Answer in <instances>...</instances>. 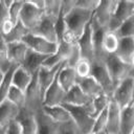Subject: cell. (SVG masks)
I'll list each match as a JSON object with an SVG mask.
<instances>
[{
  "mask_svg": "<svg viewBox=\"0 0 134 134\" xmlns=\"http://www.w3.org/2000/svg\"><path fill=\"white\" fill-rule=\"evenodd\" d=\"M133 91H134V75L125 79L114 88L111 99L115 102L120 109H122L129 106L130 104L134 103Z\"/></svg>",
  "mask_w": 134,
  "mask_h": 134,
  "instance_id": "obj_4",
  "label": "cell"
},
{
  "mask_svg": "<svg viewBox=\"0 0 134 134\" xmlns=\"http://www.w3.org/2000/svg\"><path fill=\"white\" fill-rule=\"evenodd\" d=\"M6 134H22L20 125L16 119L8 124L7 130H6Z\"/></svg>",
  "mask_w": 134,
  "mask_h": 134,
  "instance_id": "obj_42",
  "label": "cell"
},
{
  "mask_svg": "<svg viewBox=\"0 0 134 134\" xmlns=\"http://www.w3.org/2000/svg\"><path fill=\"white\" fill-rule=\"evenodd\" d=\"M91 76L99 84L103 89V92L108 96L112 97L114 91V85L111 81V77L108 73V70L105 66L103 60H94L91 62Z\"/></svg>",
  "mask_w": 134,
  "mask_h": 134,
  "instance_id": "obj_5",
  "label": "cell"
},
{
  "mask_svg": "<svg viewBox=\"0 0 134 134\" xmlns=\"http://www.w3.org/2000/svg\"><path fill=\"white\" fill-rule=\"evenodd\" d=\"M77 77H86L91 74V62L81 58L73 66Z\"/></svg>",
  "mask_w": 134,
  "mask_h": 134,
  "instance_id": "obj_36",
  "label": "cell"
},
{
  "mask_svg": "<svg viewBox=\"0 0 134 134\" xmlns=\"http://www.w3.org/2000/svg\"><path fill=\"white\" fill-rule=\"evenodd\" d=\"M57 80H58V83L60 84V86L67 92L70 88H72L74 85H76L77 75H76L73 67L65 64L60 69L58 76H57Z\"/></svg>",
  "mask_w": 134,
  "mask_h": 134,
  "instance_id": "obj_21",
  "label": "cell"
},
{
  "mask_svg": "<svg viewBox=\"0 0 134 134\" xmlns=\"http://www.w3.org/2000/svg\"><path fill=\"white\" fill-rule=\"evenodd\" d=\"M48 57L49 55H47V54L39 53V52H36L34 50L28 49V51L26 53V57H25L23 63L21 64V67L23 69H25L31 75L37 74L39 69L43 66L44 62L46 61V59Z\"/></svg>",
  "mask_w": 134,
  "mask_h": 134,
  "instance_id": "obj_15",
  "label": "cell"
},
{
  "mask_svg": "<svg viewBox=\"0 0 134 134\" xmlns=\"http://www.w3.org/2000/svg\"><path fill=\"white\" fill-rule=\"evenodd\" d=\"M114 54L125 63L134 65V37L119 39L118 47Z\"/></svg>",
  "mask_w": 134,
  "mask_h": 134,
  "instance_id": "obj_18",
  "label": "cell"
},
{
  "mask_svg": "<svg viewBox=\"0 0 134 134\" xmlns=\"http://www.w3.org/2000/svg\"><path fill=\"white\" fill-rule=\"evenodd\" d=\"M90 134H107L106 132H98V133H90Z\"/></svg>",
  "mask_w": 134,
  "mask_h": 134,
  "instance_id": "obj_45",
  "label": "cell"
},
{
  "mask_svg": "<svg viewBox=\"0 0 134 134\" xmlns=\"http://www.w3.org/2000/svg\"><path fill=\"white\" fill-rule=\"evenodd\" d=\"M58 76V75H57ZM66 91L60 86L58 83V80L53 81V83L48 87L46 90L44 97H43V105L44 106H57V105H62L64 97H65Z\"/></svg>",
  "mask_w": 134,
  "mask_h": 134,
  "instance_id": "obj_16",
  "label": "cell"
},
{
  "mask_svg": "<svg viewBox=\"0 0 134 134\" xmlns=\"http://www.w3.org/2000/svg\"><path fill=\"white\" fill-rule=\"evenodd\" d=\"M61 10V1L59 0H45L44 15L57 20Z\"/></svg>",
  "mask_w": 134,
  "mask_h": 134,
  "instance_id": "obj_35",
  "label": "cell"
},
{
  "mask_svg": "<svg viewBox=\"0 0 134 134\" xmlns=\"http://www.w3.org/2000/svg\"><path fill=\"white\" fill-rule=\"evenodd\" d=\"M13 0H0V29L3 22L8 18V8Z\"/></svg>",
  "mask_w": 134,
  "mask_h": 134,
  "instance_id": "obj_41",
  "label": "cell"
},
{
  "mask_svg": "<svg viewBox=\"0 0 134 134\" xmlns=\"http://www.w3.org/2000/svg\"><path fill=\"white\" fill-rule=\"evenodd\" d=\"M54 22H55L54 19L44 15V17L41 20V22L30 32L32 35L39 36L41 38H44V39H46V40H48L50 42L58 43V37H57V32H55Z\"/></svg>",
  "mask_w": 134,
  "mask_h": 134,
  "instance_id": "obj_11",
  "label": "cell"
},
{
  "mask_svg": "<svg viewBox=\"0 0 134 134\" xmlns=\"http://www.w3.org/2000/svg\"><path fill=\"white\" fill-rule=\"evenodd\" d=\"M118 0H103L99 1L96 9L93 12V18L103 26L107 28L114 12Z\"/></svg>",
  "mask_w": 134,
  "mask_h": 134,
  "instance_id": "obj_9",
  "label": "cell"
},
{
  "mask_svg": "<svg viewBox=\"0 0 134 134\" xmlns=\"http://www.w3.org/2000/svg\"><path fill=\"white\" fill-rule=\"evenodd\" d=\"M114 32L119 39L134 37V17H131L126 20Z\"/></svg>",
  "mask_w": 134,
  "mask_h": 134,
  "instance_id": "obj_33",
  "label": "cell"
},
{
  "mask_svg": "<svg viewBox=\"0 0 134 134\" xmlns=\"http://www.w3.org/2000/svg\"><path fill=\"white\" fill-rule=\"evenodd\" d=\"M18 67V65H15V64H12L10 67L8 68V70L6 72H4V75H3V80L1 82V85H0V103H2L5 98H6V95H7V92L12 86V77H13V73L15 71V69Z\"/></svg>",
  "mask_w": 134,
  "mask_h": 134,
  "instance_id": "obj_32",
  "label": "cell"
},
{
  "mask_svg": "<svg viewBox=\"0 0 134 134\" xmlns=\"http://www.w3.org/2000/svg\"><path fill=\"white\" fill-rule=\"evenodd\" d=\"M59 134H81L77 127L72 120L60 124L59 126Z\"/></svg>",
  "mask_w": 134,
  "mask_h": 134,
  "instance_id": "obj_39",
  "label": "cell"
},
{
  "mask_svg": "<svg viewBox=\"0 0 134 134\" xmlns=\"http://www.w3.org/2000/svg\"><path fill=\"white\" fill-rule=\"evenodd\" d=\"M28 47L21 41V42H12L7 43V50H8V57L12 64L21 66L23 63L26 53L28 51Z\"/></svg>",
  "mask_w": 134,
  "mask_h": 134,
  "instance_id": "obj_22",
  "label": "cell"
},
{
  "mask_svg": "<svg viewBox=\"0 0 134 134\" xmlns=\"http://www.w3.org/2000/svg\"><path fill=\"white\" fill-rule=\"evenodd\" d=\"M43 17L44 10L35 6L31 1H23L19 20L29 31H31L41 22Z\"/></svg>",
  "mask_w": 134,
  "mask_h": 134,
  "instance_id": "obj_7",
  "label": "cell"
},
{
  "mask_svg": "<svg viewBox=\"0 0 134 134\" xmlns=\"http://www.w3.org/2000/svg\"><path fill=\"white\" fill-rule=\"evenodd\" d=\"M3 75H4V72L0 69V85H1V82H2V80H3Z\"/></svg>",
  "mask_w": 134,
  "mask_h": 134,
  "instance_id": "obj_44",
  "label": "cell"
},
{
  "mask_svg": "<svg viewBox=\"0 0 134 134\" xmlns=\"http://www.w3.org/2000/svg\"><path fill=\"white\" fill-rule=\"evenodd\" d=\"M19 108L12 104L9 100L4 99L0 103V126H8V124L16 119Z\"/></svg>",
  "mask_w": 134,
  "mask_h": 134,
  "instance_id": "obj_26",
  "label": "cell"
},
{
  "mask_svg": "<svg viewBox=\"0 0 134 134\" xmlns=\"http://www.w3.org/2000/svg\"><path fill=\"white\" fill-rule=\"evenodd\" d=\"M42 110L47 116H49L53 121L58 124H63V122L71 120V116L69 112L64 108L63 105H57V106H44L43 105Z\"/></svg>",
  "mask_w": 134,
  "mask_h": 134,
  "instance_id": "obj_25",
  "label": "cell"
},
{
  "mask_svg": "<svg viewBox=\"0 0 134 134\" xmlns=\"http://www.w3.org/2000/svg\"><path fill=\"white\" fill-rule=\"evenodd\" d=\"M76 85L90 98H93V97L99 95L100 93H103L102 87L91 75L86 76V77H77Z\"/></svg>",
  "mask_w": 134,
  "mask_h": 134,
  "instance_id": "obj_23",
  "label": "cell"
},
{
  "mask_svg": "<svg viewBox=\"0 0 134 134\" xmlns=\"http://www.w3.org/2000/svg\"><path fill=\"white\" fill-rule=\"evenodd\" d=\"M107 127V109L102 111L95 118L93 122V128L91 133H98V132H106Z\"/></svg>",
  "mask_w": 134,
  "mask_h": 134,
  "instance_id": "obj_38",
  "label": "cell"
},
{
  "mask_svg": "<svg viewBox=\"0 0 134 134\" xmlns=\"http://www.w3.org/2000/svg\"><path fill=\"white\" fill-rule=\"evenodd\" d=\"M66 63H62V64H59V65L52 67V68H47V67L42 66L39 69V71L37 73V76H38V83H39V88H40L42 97H44V94H45L46 90L53 83V81L55 80L60 69Z\"/></svg>",
  "mask_w": 134,
  "mask_h": 134,
  "instance_id": "obj_12",
  "label": "cell"
},
{
  "mask_svg": "<svg viewBox=\"0 0 134 134\" xmlns=\"http://www.w3.org/2000/svg\"><path fill=\"white\" fill-rule=\"evenodd\" d=\"M29 32L30 31L19 20L18 23L13 27V29L8 34H6L4 36L1 35V36L3 37V39L6 43H12V42H21L25 38V36L28 35Z\"/></svg>",
  "mask_w": 134,
  "mask_h": 134,
  "instance_id": "obj_29",
  "label": "cell"
},
{
  "mask_svg": "<svg viewBox=\"0 0 134 134\" xmlns=\"http://www.w3.org/2000/svg\"><path fill=\"white\" fill-rule=\"evenodd\" d=\"M91 98L88 97L77 85H74L66 92L63 104L71 105V106H84L88 104Z\"/></svg>",
  "mask_w": 134,
  "mask_h": 134,
  "instance_id": "obj_24",
  "label": "cell"
},
{
  "mask_svg": "<svg viewBox=\"0 0 134 134\" xmlns=\"http://www.w3.org/2000/svg\"><path fill=\"white\" fill-rule=\"evenodd\" d=\"M111 102V97L105 94L104 92L99 95L91 98V109H92V117L95 118L102 111L108 108Z\"/></svg>",
  "mask_w": 134,
  "mask_h": 134,
  "instance_id": "obj_30",
  "label": "cell"
},
{
  "mask_svg": "<svg viewBox=\"0 0 134 134\" xmlns=\"http://www.w3.org/2000/svg\"><path fill=\"white\" fill-rule=\"evenodd\" d=\"M7 126H0V134H6Z\"/></svg>",
  "mask_w": 134,
  "mask_h": 134,
  "instance_id": "obj_43",
  "label": "cell"
},
{
  "mask_svg": "<svg viewBox=\"0 0 134 134\" xmlns=\"http://www.w3.org/2000/svg\"><path fill=\"white\" fill-rule=\"evenodd\" d=\"M118 43H119V38L116 36V34L114 31H110L107 29L102 42V50L104 55L114 54L118 47Z\"/></svg>",
  "mask_w": 134,
  "mask_h": 134,
  "instance_id": "obj_28",
  "label": "cell"
},
{
  "mask_svg": "<svg viewBox=\"0 0 134 134\" xmlns=\"http://www.w3.org/2000/svg\"><path fill=\"white\" fill-rule=\"evenodd\" d=\"M22 42L30 50H34V51L39 52V53L47 54V55H51L52 53H54L57 48H58V43L50 42L44 38L32 35L31 32L26 35L25 38L22 40Z\"/></svg>",
  "mask_w": 134,
  "mask_h": 134,
  "instance_id": "obj_8",
  "label": "cell"
},
{
  "mask_svg": "<svg viewBox=\"0 0 134 134\" xmlns=\"http://www.w3.org/2000/svg\"><path fill=\"white\" fill-rule=\"evenodd\" d=\"M105 66L114 85V88L125 79L134 75V65H130L121 61L115 54H108L104 58Z\"/></svg>",
  "mask_w": 134,
  "mask_h": 134,
  "instance_id": "obj_3",
  "label": "cell"
},
{
  "mask_svg": "<svg viewBox=\"0 0 134 134\" xmlns=\"http://www.w3.org/2000/svg\"><path fill=\"white\" fill-rule=\"evenodd\" d=\"M42 107L34 112L37 122V134H59L60 124L53 121L49 116H47L43 112Z\"/></svg>",
  "mask_w": 134,
  "mask_h": 134,
  "instance_id": "obj_13",
  "label": "cell"
},
{
  "mask_svg": "<svg viewBox=\"0 0 134 134\" xmlns=\"http://www.w3.org/2000/svg\"><path fill=\"white\" fill-rule=\"evenodd\" d=\"M117 134H119V133H117Z\"/></svg>",
  "mask_w": 134,
  "mask_h": 134,
  "instance_id": "obj_46",
  "label": "cell"
},
{
  "mask_svg": "<svg viewBox=\"0 0 134 134\" xmlns=\"http://www.w3.org/2000/svg\"><path fill=\"white\" fill-rule=\"evenodd\" d=\"M23 5V1L20 0H13L9 8H8V20L16 25L20 18V12Z\"/></svg>",
  "mask_w": 134,
  "mask_h": 134,
  "instance_id": "obj_37",
  "label": "cell"
},
{
  "mask_svg": "<svg viewBox=\"0 0 134 134\" xmlns=\"http://www.w3.org/2000/svg\"><path fill=\"white\" fill-rule=\"evenodd\" d=\"M12 63L8 57V50H7V43L4 41L3 37L0 34V69L3 72H6L8 68L10 67Z\"/></svg>",
  "mask_w": 134,
  "mask_h": 134,
  "instance_id": "obj_34",
  "label": "cell"
},
{
  "mask_svg": "<svg viewBox=\"0 0 134 134\" xmlns=\"http://www.w3.org/2000/svg\"><path fill=\"white\" fill-rule=\"evenodd\" d=\"M16 120L20 125L22 134H37V122L35 113L25 106L20 108Z\"/></svg>",
  "mask_w": 134,
  "mask_h": 134,
  "instance_id": "obj_14",
  "label": "cell"
},
{
  "mask_svg": "<svg viewBox=\"0 0 134 134\" xmlns=\"http://www.w3.org/2000/svg\"><path fill=\"white\" fill-rule=\"evenodd\" d=\"M91 24V29H92V42H93V47H94V60H104L105 55L102 50V42L104 35L107 30V28L103 25H100L93 17L90 21Z\"/></svg>",
  "mask_w": 134,
  "mask_h": 134,
  "instance_id": "obj_17",
  "label": "cell"
},
{
  "mask_svg": "<svg viewBox=\"0 0 134 134\" xmlns=\"http://www.w3.org/2000/svg\"><path fill=\"white\" fill-rule=\"evenodd\" d=\"M32 75L29 74L25 69H23L21 66H18L14 73H13V77H12V85L16 86L17 88L25 91L27 89V87L29 86L30 82H31Z\"/></svg>",
  "mask_w": 134,
  "mask_h": 134,
  "instance_id": "obj_27",
  "label": "cell"
},
{
  "mask_svg": "<svg viewBox=\"0 0 134 134\" xmlns=\"http://www.w3.org/2000/svg\"><path fill=\"white\" fill-rule=\"evenodd\" d=\"M134 17V1L132 0H118L115 12L107 26L110 31H115L126 20Z\"/></svg>",
  "mask_w": 134,
  "mask_h": 134,
  "instance_id": "obj_6",
  "label": "cell"
},
{
  "mask_svg": "<svg viewBox=\"0 0 134 134\" xmlns=\"http://www.w3.org/2000/svg\"><path fill=\"white\" fill-rule=\"evenodd\" d=\"M100 0H76L75 1V6L85 9V10H89V12H94L97 7V5L99 4Z\"/></svg>",
  "mask_w": 134,
  "mask_h": 134,
  "instance_id": "obj_40",
  "label": "cell"
},
{
  "mask_svg": "<svg viewBox=\"0 0 134 134\" xmlns=\"http://www.w3.org/2000/svg\"><path fill=\"white\" fill-rule=\"evenodd\" d=\"M119 134H134V103L120 109Z\"/></svg>",
  "mask_w": 134,
  "mask_h": 134,
  "instance_id": "obj_19",
  "label": "cell"
},
{
  "mask_svg": "<svg viewBox=\"0 0 134 134\" xmlns=\"http://www.w3.org/2000/svg\"><path fill=\"white\" fill-rule=\"evenodd\" d=\"M5 99L9 100L12 104H14L15 106H17L20 109L25 105V91L12 85L7 92Z\"/></svg>",
  "mask_w": 134,
  "mask_h": 134,
  "instance_id": "obj_31",
  "label": "cell"
},
{
  "mask_svg": "<svg viewBox=\"0 0 134 134\" xmlns=\"http://www.w3.org/2000/svg\"><path fill=\"white\" fill-rule=\"evenodd\" d=\"M76 45L80 50L81 58L86 59L90 62L94 61L95 57H94V47L92 42V29L90 23L86 26L83 35L76 41Z\"/></svg>",
  "mask_w": 134,
  "mask_h": 134,
  "instance_id": "obj_10",
  "label": "cell"
},
{
  "mask_svg": "<svg viewBox=\"0 0 134 134\" xmlns=\"http://www.w3.org/2000/svg\"><path fill=\"white\" fill-rule=\"evenodd\" d=\"M93 12L82 9L77 6L72 7L64 17L65 31L61 41L69 44H76L79 38L83 35L86 26L90 23Z\"/></svg>",
  "mask_w": 134,
  "mask_h": 134,
  "instance_id": "obj_1",
  "label": "cell"
},
{
  "mask_svg": "<svg viewBox=\"0 0 134 134\" xmlns=\"http://www.w3.org/2000/svg\"><path fill=\"white\" fill-rule=\"evenodd\" d=\"M69 112L71 120L75 124L81 134H90L92 132L94 118L92 117L91 100L84 106H71L62 104Z\"/></svg>",
  "mask_w": 134,
  "mask_h": 134,
  "instance_id": "obj_2",
  "label": "cell"
},
{
  "mask_svg": "<svg viewBox=\"0 0 134 134\" xmlns=\"http://www.w3.org/2000/svg\"><path fill=\"white\" fill-rule=\"evenodd\" d=\"M119 117H120V108L115 102L111 99L107 108V134H117L119 130Z\"/></svg>",
  "mask_w": 134,
  "mask_h": 134,
  "instance_id": "obj_20",
  "label": "cell"
}]
</instances>
